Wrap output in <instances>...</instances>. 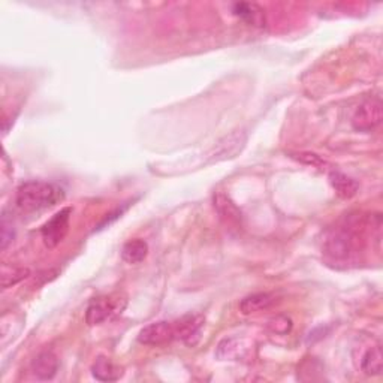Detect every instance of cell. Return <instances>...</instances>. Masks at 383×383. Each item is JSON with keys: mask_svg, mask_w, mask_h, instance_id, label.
Instances as JSON below:
<instances>
[{"mask_svg": "<svg viewBox=\"0 0 383 383\" xmlns=\"http://www.w3.org/2000/svg\"><path fill=\"white\" fill-rule=\"evenodd\" d=\"M64 199L60 186L48 182H26L15 193V203L23 213H36L51 208Z\"/></svg>", "mask_w": 383, "mask_h": 383, "instance_id": "6da1fadb", "label": "cell"}, {"mask_svg": "<svg viewBox=\"0 0 383 383\" xmlns=\"http://www.w3.org/2000/svg\"><path fill=\"white\" fill-rule=\"evenodd\" d=\"M322 251L334 264L352 262L360 254V238L350 226H337L325 235Z\"/></svg>", "mask_w": 383, "mask_h": 383, "instance_id": "7a4b0ae2", "label": "cell"}, {"mask_svg": "<svg viewBox=\"0 0 383 383\" xmlns=\"http://www.w3.org/2000/svg\"><path fill=\"white\" fill-rule=\"evenodd\" d=\"M127 304L126 297L121 293H114V295H103L93 298L86 310V322L90 327L99 325L108 321L114 314L121 313Z\"/></svg>", "mask_w": 383, "mask_h": 383, "instance_id": "3957f363", "label": "cell"}, {"mask_svg": "<svg viewBox=\"0 0 383 383\" xmlns=\"http://www.w3.org/2000/svg\"><path fill=\"white\" fill-rule=\"evenodd\" d=\"M72 214V208L66 207L55 213L40 230L44 244L48 249H54L64 240L69 231V220Z\"/></svg>", "mask_w": 383, "mask_h": 383, "instance_id": "277c9868", "label": "cell"}, {"mask_svg": "<svg viewBox=\"0 0 383 383\" xmlns=\"http://www.w3.org/2000/svg\"><path fill=\"white\" fill-rule=\"evenodd\" d=\"M383 120V107L380 99H369L356 108L352 117V126L360 132H370Z\"/></svg>", "mask_w": 383, "mask_h": 383, "instance_id": "5b68a950", "label": "cell"}, {"mask_svg": "<svg viewBox=\"0 0 383 383\" xmlns=\"http://www.w3.org/2000/svg\"><path fill=\"white\" fill-rule=\"evenodd\" d=\"M175 327L174 322H168V321H160V322H154L147 325L141 331L140 336H138V341L141 345L145 346H165L171 341L175 340Z\"/></svg>", "mask_w": 383, "mask_h": 383, "instance_id": "8992f818", "label": "cell"}, {"mask_svg": "<svg viewBox=\"0 0 383 383\" xmlns=\"http://www.w3.org/2000/svg\"><path fill=\"white\" fill-rule=\"evenodd\" d=\"M206 323V319L201 314H187L180 321L174 322L175 336L187 346H195L201 338V330Z\"/></svg>", "mask_w": 383, "mask_h": 383, "instance_id": "52a82bcc", "label": "cell"}, {"mask_svg": "<svg viewBox=\"0 0 383 383\" xmlns=\"http://www.w3.org/2000/svg\"><path fill=\"white\" fill-rule=\"evenodd\" d=\"M32 371L40 380H51L59 371V358L50 350H44L32 361Z\"/></svg>", "mask_w": 383, "mask_h": 383, "instance_id": "ba28073f", "label": "cell"}, {"mask_svg": "<svg viewBox=\"0 0 383 383\" xmlns=\"http://www.w3.org/2000/svg\"><path fill=\"white\" fill-rule=\"evenodd\" d=\"M275 295L270 292H258L247 295L241 299L240 303V312L243 314H254L258 312L268 310L271 306L275 304Z\"/></svg>", "mask_w": 383, "mask_h": 383, "instance_id": "9c48e42d", "label": "cell"}, {"mask_svg": "<svg viewBox=\"0 0 383 383\" xmlns=\"http://www.w3.org/2000/svg\"><path fill=\"white\" fill-rule=\"evenodd\" d=\"M92 374L99 382H116L123 376V369L105 356H99L92 365Z\"/></svg>", "mask_w": 383, "mask_h": 383, "instance_id": "30bf717a", "label": "cell"}, {"mask_svg": "<svg viewBox=\"0 0 383 383\" xmlns=\"http://www.w3.org/2000/svg\"><path fill=\"white\" fill-rule=\"evenodd\" d=\"M330 183L332 186V189L336 190V193L341 199L354 198L358 193V190H360V184H358V182H355L354 178L347 177L343 173H338V171H332L330 174Z\"/></svg>", "mask_w": 383, "mask_h": 383, "instance_id": "8fae6325", "label": "cell"}, {"mask_svg": "<svg viewBox=\"0 0 383 383\" xmlns=\"http://www.w3.org/2000/svg\"><path fill=\"white\" fill-rule=\"evenodd\" d=\"M232 12L254 26H265V11L256 3H235L232 6Z\"/></svg>", "mask_w": 383, "mask_h": 383, "instance_id": "7c38bea8", "label": "cell"}, {"mask_svg": "<svg viewBox=\"0 0 383 383\" xmlns=\"http://www.w3.org/2000/svg\"><path fill=\"white\" fill-rule=\"evenodd\" d=\"M214 208L217 210V213L226 219L230 223H238L241 220V211L240 208L235 206L234 201L227 197V195L217 192L214 195Z\"/></svg>", "mask_w": 383, "mask_h": 383, "instance_id": "4fadbf2b", "label": "cell"}, {"mask_svg": "<svg viewBox=\"0 0 383 383\" xmlns=\"http://www.w3.org/2000/svg\"><path fill=\"white\" fill-rule=\"evenodd\" d=\"M383 369V355L380 345L367 349L361 360V370L369 376H379Z\"/></svg>", "mask_w": 383, "mask_h": 383, "instance_id": "5bb4252c", "label": "cell"}, {"mask_svg": "<svg viewBox=\"0 0 383 383\" xmlns=\"http://www.w3.org/2000/svg\"><path fill=\"white\" fill-rule=\"evenodd\" d=\"M147 254H149V244L144 240H130L127 241L123 249H121V259L127 264H140L145 259Z\"/></svg>", "mask_w": 383, "mask_h": 383, "instance_id": "9a60e30c", "label": "cell"}, {"mask_svg": "<svg viewBox=\"0 0 383 383\" xmlns=\"http://www.w3.org/2000/svg\"><path fill=\"white\" fill-rule=\"evenodd\" d=\"M217 355L223 360H238V358L246 356V349L241 347V340L231 338L220 343Z\"/></svg>", "mask_w": 383, "mask_h": 383, "instance_id": "2e32d148", "label": "cell"}, {"mask_svg": "<svg viewBox=\"0 0 383 383\" xmlns=\"http://www.w3.org/2000/svg\"><path fill=\"white\" fill-rule=\"evenodd\" d=\"M30 275L29 268H12L10 273H3L2 275V288L8 289L14 286V284L20 283L21 280Z\"/></svg>", "mask_w": 383, "mask_h": 383, "instance_id": "e0dca14e", "label": "cell"}, {"mask_svg": "<svg viewBox=\"0 0 383 383\" xmlns=\"http://www.w3.org/2000/svg\"><path fill=\"white\" fill-rule=\"evenodd\" d=\"M268 327L275 334H288L292 328V321L286 316H275L268 323Z\"/></svg>", "mask_w": 383, "mask_h": 383, "instance_id": "ac0fdd59", "label": "cell"}, {"mask_svg": "<svg viewBox=\"0 0 383 383\" xmlns=\"http://www.w3.org/2000/svg\"><path fill=\"white\" fill-rule=\"evenodd\" d=\"M14 240V230H12V220L8 222L6 216L2 219V250H6Z\"/></svg>", "mask_w": 383, "mask_h": 383, "instance_id": "d6986e66", "label": "cell"}, {"mask_svg": "<svg viewBox=\"0 0 383 383\" xmlns=\"http://www.w3.org/2000/svg\"><path fill=\"white\" fill-rule=\"evenodd\" d=\"M293 158L304 162V164L313 165V166L323 165V160L317 156V154H313V153H298V154H293Z\"/></svg>", "mask_w": 383, "mask_h": 383, "instance_id": "ffe728a7", "label": "cell"}]
</instances>
